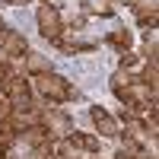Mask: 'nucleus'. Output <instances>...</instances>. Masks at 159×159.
Returning <instances> with one entry per match:
<instances>
[{
	"label": "nucleus",
	"instance_id": "nucleus-1",
	"mask_svg": "<svg viewBox=\"0 0 159 159\" xmlns=\"http://www.w3.org/2000/svg\"><path fill=\"white\" fill-rule=\"evenodd\" d=\"M35 92L42 99L54 102V105L76 99V89L70 86V80H64L61 73H42V76H35Z\"/></svg>",
	"mask_w": 159,
	"mask_h": 159
},
{
	"label": "nucleus",
	"instance_id": "nucleus-2",
	"mask_svg": "<svg viewBox=\"0 0 159 159\" xmlns=\"http://www.w3.org/2000/svg\"><path fill=\"white\" fill-rule=\"evenodd\" d=\"M35 22H38L42 38H48L51 45H54L57 38H64V19H61V10H57L54 3H42V7H38Z\"/></svg>",
	"mask_w": 159,
	"mask_h": 159
},
{
	"label": "nucleus",
	"instance_id": "nucleus-3",
	"mask_svg": "<svg viewBox=\"0 0 159 159\" xmlns=\"http://www.w3.org/2000/svg\"><path fill=\"white\" fill-rule=\"evenodd\" d=\"M38 124H42L54 140H61V137H67L70 130H73V118L64 111V108H57V105H48V108L42 105V118H38Z\"/></svg>",
	"mask_w": 159,
	"mask_h": 159
},
{
	"label": "nucleus",
	"instance_id": "nucleus-4",
	"mask_svg": "<svg viewBox=\"0 0 159 159\" xmlns=\"http://www.w3.org/2000/svg\"><path fill=\"white\" fill-rule=\"evenodd\" d=\"M0 96H3L10 105H25V102H32V83H29V76L10 73L3 83H0Z\"/></svg>",
	"mask_w": 159,
	"mask_h": 159
},
{
	"label": "nucleus",
	"instance_id": "nucleus-5",
	"mask_svg": "<svg viewBox=\"0 0 159 159\" xmlns=\"http://www.w3.org/2000/svg\"><path fill=\"white\" fill-rule=\"evenodd\" d=\"M25 51H29V42H25V35L16 32V29H0V57L7 61H16V57H25Z\"/></svg>",
	"mask_w": 159,
	"mask_h": 159
},
{
	"label": "nucleus",
	"instance_id": "nucleus-6",
	"mask_svg": "<svg viewBox=\"0 0 159 159\" xmlns=\"http://www.w3.org/2000/svg\"><path fill=\"white\" fill-rule=\"evenodd\" d=\"M89 118H92V124H96V130H99L102 137H118V134H121V130H118V121L102 108V105H92V108H89Z\"/></svg>",
	"mask_w": 159,
	"mask_h": 159
},
{
	"label": "nucleus",
	"instance_id": "nucleus-7",
	"mask_svg": "<svg viewBox=\"0 0 159 159\" xmlns=\"http://www.w3.org/2000/svg\"><path fill=\"white\" fill-rule=\"evenodd\" d=\"M134 13H137V22L147 25V29H156V19H159V7L153 0H137L134 3Z\"/></svg>",
	"mask_w": 159,
	"mask_h": 159
},
{
	"label": "nucleus",
	"instance_id": "nucleus-8",
	"mask_svg": "<svg viewBox=\"0 0 159 159\" xmlns=\"http://www.w3.org/2000/svg\"><path fill=\"white\" fill-rule=\"evenodd\" d=\"M25 70L29 76H42V73H51V61L38 51H25Z\"/></svg>",
	"mask_w": 159,
	"mask_h": 159
},
{
	"label": "nucleus",
	"instance_id": "nucleus-9",
	"mask_svg": "<svg viewBox=\"0 0 159 159\" xmlns=\"http://www.w3.org/2000/svg\"><path fill=\"white\" fill-rule=\"evenodd\" d=\"M67 143H70L73 150H83V153H99V140L89 137V134H83V130H70Z\"/></svg>",
	"mask_w": 159,
	"mask_h": 159
},
{
	"label": "nucleus",
	"instance_id": "nucleus-10",
	"mask_svg": "<svg viewBox=\"0 0 159 159\" xmlns=\"http://www.w3.org/2000/svg\"><path fill=\"white\" fill-rule=\"evenodd\" d=\"M105 42L124 54V51H130V45H134V35H130V29H115V32H108V38H105Z\"/></svg>",
	"mask_w": 159,
	"mask_h": 159
},
{
	"label": "nucleus",
	"instance_id": "nucleus-11",
	"mask_svg": "<svg viewBox=\"0 0 159 159\" xmlns=\"http://www.w3.org/2000/svg\"><path fill=\"white\" fill-rule=\"evenodd\" d=\"M83 13H99V16H111L115 7L111 0H83Z\"/></svg>",
	"mask_w": 159,
	"mask_h": 159
},
{
	"label": "nucleus",
	"instance_id": "nucleus-12",
	"mask_svg": "<svg viewBox=\"0 0 159 159\" xmlns=\"http://www.w3.org/2000/svg\"><path fill=\"white\" fill-rule=\"evenodd\" d=\"M16 140H19V134H16L7 121H0V150H3V153L13 150V143H16Z\"/></svg>",
	"mask_w": 159,
	"mask_h": 159
},
{
	"label": "nucleus",
	"instance_id": "nucleus-13",
	"mask_svg": "<svg viewBox=\"0 0 159 159\" xmlns=\"http://www.w3.org/2000/svg\"><path fill=\"white\" fill-rule=\"evenodd\" d=\"M10 73H13V70H10V61H7V57H0V83H3Z\"/></svg>",
	"mask_w": 159,
	"mask_h": 159
},
{
	"label": "nucleus",
	"instance_id": "nucleus-14",
	"mask_svg": "<svg viewBox=\"0 0 159 159\" xmlns=\"http://www.w3.org/2000/svg\"><path fill=\"white\" fill-rule=\"evenodd\" d=\"M118 159H134V156H130V153H124V150H121V156H118Z\"/></svg>",
	"mask_w": 159,
	"mask_h": 159
},
{
	"label": "nucleus",
	"instance_id": "nucleus-15",
	"mask_svg": "<svg viewBox=\"0 0 159 159\" xmlns=\"http://www.w3.org/2000/svg\"><path fill=\"white\" fill-rule=\"evenodd\" d=\"M0 3H25V0H0Z\"/></svg>",
	"mask_w": 159,
	"mask_h": 159
},
{
	"label": "nucleus",
	"instance_id": "nucleus-16",
	"mask_svg": "<svg viewBox=\"0 0 159 159\" xmlns=\"http://www.w3.org/2000/svg\"><path fill=\"white\" fill-rule=\"evenodd\" d=\"M3 159H16V156H7V153H3Z\"/></svg>",
	"mask_w": 159,
	"mask_h": 159
},
{
	"label": "nucleus",
	"instance_id": "nucleus-17",
	"mask_svg": "<svg viewBox=\"0 0 159 159\" xmlns=\"http://www.w3.org/2000/svg\"><path fill=\"white\" fill-rule=\"evenodd\" d=\"M0 29H3V19H0Z\"/></svg>",
	"mask_w": 159,
	"mask_h": 159
}]
</instances>
